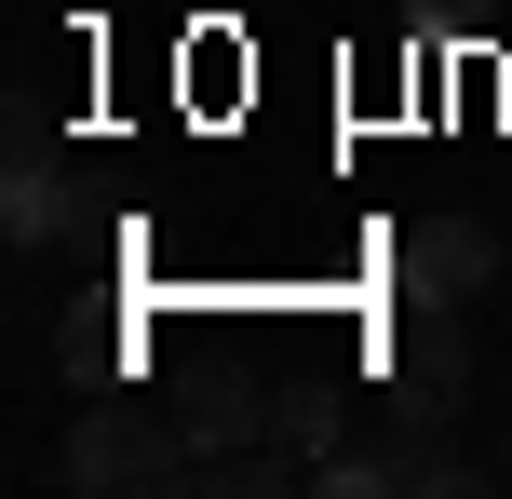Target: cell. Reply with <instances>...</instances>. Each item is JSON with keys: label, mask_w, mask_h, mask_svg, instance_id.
Returning <instances> with one entry per match:
<instances>
[{"label": "cell", "mask_w": 512, "mask_h": 499, "mask_svg": "<svg viewBox=\"0 0 512 499\" xmlns=\"http://www.w3.org/2000/svg\"><path fill=\"white\" fill-rule=\"evenodd\" d=\"M270 432H283L297 459H337V378H297V392L270 405Z\"/></svg>", "instance_id": "cell-6"}, {"label": "cell", "mask_w": 512, "mask_h": 499, "mask_svg": "<svg viewBox=\"0 0 512 499\" xmlns=\"http://www.w3.org/2000/svg\"><path fill=\"white\" fill-rule=\"evenodd\" d=\"M499 486H512V446H499Z\"/></svg>", "instance_id": "cell-8"}, {"label": "cell", "mask_w": 512, "mask_h": 499, "mask_svg": "<svg viewBox=\"0 0 512 499\" xmlns=\"http://www.w3.org/2000/svg\"><path fill=\"white\" fill-rule=\"evenodd\" d=\"M0 216H14V243H54V230H68V176L27 149V162H14V203H0Z\"/></svg>", "instance_id": "cell-5"}, {"label": "cell", "mask_w": 512, "mask_h": 499, "mask_svg": "<svg viewBox=\"0 0 512 499\" xmlns=\"http://www.w3.org/2000/svg\"><path fill=\"white\" fill-rule=\"evenodd\" d=\"M68 486L176 499V486H189V432H162L149 405H81V432H68Z\"/></svg>", "instance_id": "cell-2"}, {"label": "cell", "mask_w": 512, "mask_h": 499, "mask_svg": "<svg viewBox=\"0 0 512 499\" xmlns=\"http://www.w3.org/2000/svg\"><path fill=\"white\" fill-rule=\"evenodd\" d=\"M472 392V338H459V297H405L378 324V405L391 419H459Z\"/></svg>", "instance_id": "cell-1"}, {"label": "cell", "mask_w": 512, "mask_h": 499, "mask_svg": "<svg viewBox=\"0 0 512 499\" xmlns=\"http://www.w3.org/2000/svg\"><path fill=\"white\" fill-rule=\"evenodd\" d=\"M499 284V230L486 216H418L391 230V297H486Z\"/></svg>", "instance_id": "cell-3"}, {"label": "cell", "mask_w": 512, "mask_h": 499, "mask_svg": "<svg viewBox=\"0 0 512 499\" xmlns=\"http://www.w3.org/2000/svg\"><path fill=\"white\" fill-rule=\"evenodd\" d=\"M256 419H270V405H256V392H243V378H216V392H203V405H189V473H203V459H230V446H243V432H256Z\"/></svg>", "instance_id": "cell-4"}, {"label": "cell", "mask_w": 512, "mask_h": 499, "mask_svg": "<svg viewBox=\"0 0 512 499\" xmlns=\"http://www.w3.org/2000/svg\"><path fill=\"white\" fill-rule=\"evenodd\" d=\"M418 14H486V0H418Z\"/></svg>", "instance_id": "cell-7"}]
</instances>
